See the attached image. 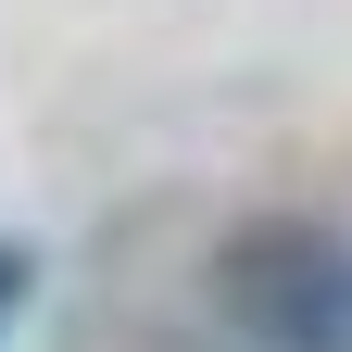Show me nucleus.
<instances>
[{
  "mask_svg": "<svg viewBox=\"0 0 352 352\" xmlns=\"http://www.w3.org/2000/svg\"><path fill=\"white\" fill-rule=\"evenodd\" d=\"M214 315L252 352H352V239L327 214H252L214 239Z\"/></svg>",
  "mask_w": 352,
  "mask_h": 352,
  "instance_id": "nucleus-1",
  "label": "nucleus"
},
{
  "mask_svg": "<svg viewBox=\"0 0 352 352\" xmlns=\"http://www.w3.org/2000/svg\"><path fill=\"white\" fill-rule=\"evenodd\" d=\"M25 302H38V252H25V239H0V340L25 327Z\"/></svg>",
  "mask_w": 352,
  "mask_h": 352,
  "instance_id": "nucleus-2",
  "label": "nucleus"
}]
</instances>
